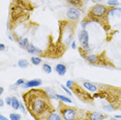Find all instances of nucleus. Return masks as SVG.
I'll return each mask as SVG.
<instances>
[{
  "mask_svg": "<svg viewBox=\"0 0 121 120\" xmlns=\"http://www.w3.org/2000/svg\"><path fill=\"white\" fill-rule=\"evenodd\" d=\"M23 99L27 110L36 120L43 119L55 110L52 106L51 97L46 90L32 88L23 94Z\"/></svg>",
  "mask_w": 121,
  "mask_h": 120,
  "instance_id": "1",
  "label": "nucleus"
},
{
  "mask_svg": "<svg viewBox=\"0 0 121 120\" xmlns=\"http://www.w3.org/2000/svg\"><path fill=\"white\" fill-rule=\"evenodd\" d=\"M58 112L63 120H83L86 114V111L84 112L81 109L66 106L65 103L61 100L58 103Z\"/></svg>",
  "mask_w": 121,
  "mask_h": 120,
  "instance_id": "2",
  "label": "nucleus"
},
{
  "mask_svg": "<svg viewBox=\"0 0 121 120\" xmlns=\"http://www.w3.org/2000/svg\"><path fill=\"white\" fill-rule=\"evenodd\" d=\"M71 90H73V94H75L80 100H82V102L87 103H94V97H93V95H91L88 90L85 89L83 86L77 84L76 82L73 83V88H71Z\"/></svg>",
  "mask_w": 121,
  "mask_h": 120,
  "instance_id": "3",
  "label": "nucleus"
},
{
  "mask_svg": "<svg viewBox=\"0 0 121 120\" xmlns=\"http://www.w3.org/2000/svg\"><path fill=\"white\" fill-rule=\"evenodd\" d=\"M109 12V6L108 5H104L101 3L94 4L92 7H90V9L88 10L87 16L90 18H104V17H109L108 16Z\"/></svg>",
  "mask_w": 121,
  "mask_h": 120,
  "instance_id": "4",
  "label": "nucleus"
},
{
  "mask_svg": "<svg viewBox=\"0 0 121 120\" xmlns=\"http://www.w3.org/2000/svg\"><path fill=\"white\" fill-rule=\"evenodd\" d=\"M78 39H79L81 48L84 49L88 54H90L91 50H90V46H89V33H88V31L86 29H82L79 32Z\"/></svg>",
  "mask_w": 121,
  "mask_h": 120,
  "instance_id": "5",
  "label": "nucleus"
},
{
  "mask_svg": "<svg viewBox=\"0 0 121 120\" xmlns=\"http://www.w3.org/2000/svg\"><path fill=\"white\" fill-rule=\"evenodd\" d=\"M66 17L68 19V21L70 22H77L81 17V12L78 7H75V6H71L68 9L67 13H66Z\"/></svg>",
  "mask_w": 121,
  "mask_h": 120,
  "instance_id": "6",
  "label": "nucleus"
},
{
  "mask_svg": "<svg viewBox=\"0 0 121 120\" xmlns=\"http://www.w3.org/2000/svg\"><path fill=\"white\" fill-rule=\"evenodd\" d=\"M104 118H107V116L104 115L103 113H99V112H89V111H86L84 120H104Z\"/></svg>",
  "mask_w": 121,
  "mask_h": 120,
  "instance_id": "7",
  "label": "nucleus"
},
{
  "mask_svg": "<svg viewBox=\"0 0 121 120\" xmlns=\"http://www.w3.org/2000/svg\"><path fill=\"white\" fill-rule=\"evenodd\" d=\"M42 84H43V81L40 80V79H33V80L27 81L22 87H23V88H30V89H32V88H35V87L40 86Z\"/></svg>",
  "mask_w": 121,
  "mask_h": 120,
  "instance_id": "8",
  "label": "nucleus"
},
{
  "mask_svg": "<svg viewBox=\"0 0 121 120\" xmlns=\"http://www.w3.org/2000/svg\"><path fill=\"white\" fill-rule=\"evenodd\" d=\"M85 60L88 62V63L92 64V65H99L100 62V56L99 55H95V54H89Z\"/></svg>",
  "mask_w": 121,
  "mask_h": 120,
  "instance_id": "9",
  "label": "nucleus"
},
{
  "mask_svg": "<svg viewBox=\"0 0 121 120\" xmlns=\"http://www.w3.org/2000/svg\"><path fill=\"white\" fill-rule=\"evenodd\" d=\"M82 86L86 90H88L89 92H97L98 91V86L90 81H84L83 83H82Z\"/></svg>",
  "mask_w": 121,
  "mask_h": 120,
  "instance_id": "10",
  "label": "nucleus"
},
{
  "mask_svg": "<svg viewBox=\"0 0 121 120\" xmlns=\"http://www.w3.org/2000/svg\"><path fill=\"white\" fill-rule=\"evenodd\" d=\"M108 16H109V18H110V17H116V18H120V17H121V7H119V6L109 7Z\"/></svg>",
  "mask_w": 121,
  "mask_h": 120,
  "instance_id": "11",
  "label": "nucleus"
},
{
  "mask_svg": "<svg viewBox=\"0 0 121 120\" xmlns=\"http://www.w3.org/2000/svg\"><path fill=\"white\" fill-rule=\"evenodd\" d=\"M25 50L27 51V53L31 54V55H40V54L43 53L40 49L36 48L34 45H32V43H29V45L27 46V48L25 49Z\"/></svg>",
  "mask_w": 121,
  "mask_h": 120,
  "instance_id": "12",
  "label": "nucleus"
},
{
  "mask_svg": "<svg viewBox=\"0 0 121 120\" xmlns=\"http://www.w3.org/2000/svg\"><path fill=\"white\" fill-rule=\"evenodd\" d=\"M42 120H63V119H62L61 115L59 114V112L54 110V111H52L50 114H48V115Z\"/></svg>",
  "mask_w": 121,
  "mask_h": 120,
  "instance_id": "13",
  "label": "nucleus"
},
{
  "mask_svg": "<svg viewBox=\"0 0 121 120\" xmlns=\"http://www.w3.org/2000/svg\"><path fill=\"white\" fill-rule=\"evenodd\" d=\"M15 40H17L19 47L22 49H26L27 46L29 45V40L24 36H17V37H15Z\"/></svg>",
  "mask_w": 121,
  "mask_h": 120,
  "instance_id": "14",
  "label": "nucleus"
},
{
  "mask_svg": "<svg viewBox=\"0 0 121 120\" xmlns=\"http://www.w3.org/2000/svg\"><path fill=\"white\" fill-rule=\"evenodd\" d=\"M55 70H56V73H58L59 76H64L65 73H66V66H65L64 64H62V63H58L55 66Z\"/></svg>",
  "mask_w": 121,
  "mask_h": 120,
  "instance_id": "15",
  "label": "nucleus"
},
{
  "mask_svg": "<svg viewBox=\"0 0 121 120\" xmlns=\"http://www.w3.org/2000/svg\"><path fill=\"white\" fill-rule=\"evenodd\" d=\"M55 99H59L61 102H64V103H71V99L67 96H64V95H61V94H58V93H55Z\"/></svg>",
  "mask_w": 121,
  "mask_h": 120,
  "instance_id": "16",
  "label": "nucleus"
},
{
  "mask_svg": "<svg viewBox=\"0 0 121 120\" xmlns=\"http://www.w3.org/2000/svg\"><path fill=\"white\" fill-rule=\"evenodd\" d=\"M66 1L71 5V6H75V7H82L84 4L82 0H66Z\"/></svg>",
  "mask_w": 121,
  "mask_h": 120,
  "instance_id": "17",
  "label": "nucleus"
},
{
  "mask_svg": "<svg viewBox=\"0 0 121 120\" xmlns=\"http://www.w3.org/2000/svg\"><path fill=\"white\" fill-rule=\"evenodd\" d=\"M18 66L20 69H27L29 66V61L27 59H20L18 61Z\"/></svg>",
  "mask_w": 121,
  "mask_h": 120,
  "instance_id": "18",
  "label": "nucleus"
},
{
  "mask_svg": "<svg viewBox=\"0 0 121 120\" xmlns=\"http://www.w3.org/2000/svg\"><path fill=\"white\" fill-rule=\"evenodd\" d=\"M21 102H19V99L16 96H13V103H12V108L13 110H19L20 109Z\"/></svg>",
  "mask_w": 121,
  "mask_h": 120,
  "instance_id": "19",
  "label": "nucleus"
},
{
  "mask_svg": "<svg viewBox=\"0 0 121 120\" xmlns=\"http://www.w3.org/2000/svg\"><path fill=\"white\" fill-rule=\"evenodd\" d=\"M30 61H31V63L33 65H39L43 62V60H42L40 57H38V56H32L31 59H30Z\"/></svg>",
  "mask_w": 121,
  "mask_h": 120,
  "instance_id": "20",
  "label": "nucleus"
},
{
  "mask_svg": "<svg viewBox=\"0 0 121 120\" xmlns=\"http://www.w3.org/2000/svg\"><path fill=\"white\" fill-rule=\"evenodd\" d=\"M107 5H108L109 7H115V6H119L120 3L117 0H108V1H107Z\"/></svg>",
  "mask_w": 121,
  "mask_h": 120,
  "instance_id": "21",
  "label": "nucleus"
},
{
  "mask_svg": "<svg viewBox=\"0 0 121 120\" xmlns=\"http://www.w3.org/2000/svg\"><path fill=\"white\" fill-rule=\"evenodd\" d=\"M43 70L46 73H52V67L50 64L48 63H43Z\"/></svg>",
  "mask_w": 121,
  "mask_h": 120,
  "instance_id": "22",
  "label": "nucleus"
},
{
  "mask_svg": "<svg viewBox=\"0 0 121 120\" xmlns=\"http://www.w3.org/2000/svg\"><path fill=\"white\" fill-rule=\"evenodd\" d=\"M9 119L10 120H21V115L18 113H12V114H9Z\"/></svg>",
  "mask_w": 121,
  "mask_h": 120,
  "instance_id": "23",
  "label": "nucleus"
},
{
  "mask_svg": "<svg viewBox=\"0 0 121 120\" xmlns=\"http://www.w3.org/2000/svg\"><path fill=\"white\" fill-rule=\"evenodd\" d=\"M73 83H75V82H73V80H68V81L66 82V84H65V86H66L68 89L71 90V88H73Z\"/></svg>",
  "mask_w": 121,
  "mask_h": 120,
  "instance_id": "24",
  "label": "nucleus"
},
{
  "mask_svg": "<svg viewBox=\"0 0 121 120\" xmlns=\"http://www.w3.org/2000/svg\"><path fill=\"white\" fill-rule=\"evenodd\" d=\"M61 88H62L63 90H64V91H65V93H67L68 95H69V96H70V95H73V93H71V91H70V89H68L66 86L61 85Z\"/></svg>",
  "mask_w": 121,
  "mask_h": 120,
  "instance_id": "25",
  "label": "nucleus"
},
{
  "mask_svg": "<svg viewBox=\"0 0 121 120\" xmlns=\"http://www.w3.org/2000/svg\"><path fill=\"white\" fill-rule=\"evenodd\" d=\"M25 83H26L25 80H23V79H19V80L16 82V86H23Z\"/></svg>",
  "mask_w": 121,
  "mask_h": 120,
  "instance_id": "26",
  "label": "nucleus"
},
{
  "mask_svg": "<svg viewBox=\"0 0 121 120\" xmlns=\"http://www.w3.org/2000/svg\"><path fill=\"white\" fill-rule=\"evenodd\" d=\"M5 103H7V106H12L13 103V96H7L5 99Z\"/></svg>",
  "mask_w": 121,
  "mask_h": 120,
  "instance_id": "27",
  "label": "nucleus"
},
{
  "mask_svg": "<svg viewBox=\"0 0 121 120\" xmlns=\"http://www.w3.org/2000/svg\"><path fill=\"white\" fill-rule=\"evenodd\" d=\"M20 109H21V111L23 112V113H25V112H26V109H27V108H25V106H24L23 103H21V105H20Z\"/></svg>",
  "mask_w": 121,
  "mask_h": 120,
  "instance_id": "28",
  "label": "nucleus"
},
{
  "mask_svg": "<svg viewBox=\"0 0 121 120\" xmlns=\"http://www.w3.org/2000/svg\"><path fill=\"white\" fill-rule=\"evenodd\" d=\"M0 50H1V52H4V50H5L4 43H0Z\"/></svg>",
  "mask_w": 121,
  "mask_h": 120,
  "instance_id": "29",
  "label": "nucleus"
},
{
  "mask_svg": "<svg viewBox=\"0 0 121 120\" xmlns=\"http://www.w3.org/2000/svg\"><path fill=\"white\" fill-rule=\"evenodd\" d=\"M70 47L73 48V49H77V45H76V43H75V40H73V43H71V45H70Z\"/></svg>",
  "mask_w": 121,
  "mask_h": 120,
  "instance_id": "30",
  "label": "nucleus"
},
{
  "mask_svg": "<svg viewBox=\"0 0 121 120\" xmlns=\"http://www.w3.org/2000/svg\"><path fill=\"white\" fill-rule=\"evenodd\" d=\"M0 120H10V119L6 118V117L3 116V115H0Z\"/></svg>",
  "mask_w": 121,
  "mask_h": 120,
  "instance_id": "31",
  "label": "nucleus"
},
{
  "mask_svg": "<svg viewBox=\"0 0 121 120\" xmlns=\"http://www.w3.org/2000/svg\"><path fill=\"white\" fill-rule=\"evenodd\" d=\"M3 106H4V100L1 99H0V108H2Z\"/></svg>",
  "mask_w": 121,
  "mask_h": 120,
  "instance_id": "32",
  "label": "nucleus"
},
{
  "mask_svg": "<svg viewBox=\"0 0 121 120\" xmlns=\"http://www.w3.org/2000/svg\"><path fill=\"white\" fill-rule=\"evenodd\" d=\"M4 92V88L2 86H0V94H2Z\"/></svg>",
  "mask_w": 121,
  "mask_h": 120,
  "instance_id": "33",
  "label": "nucleus"
},
{
  "mask_svg": "<svg viewBox=\"0 0 121 120\" xmlns=\"http://www.w3.org/2000/svg\"><path fill=\"white\" fill-rule=\"evenodd\" d=\"M109 120H118V119H117V118H116V117H115V116H114V117H111V118H110Z\"/></svg>",
  "mask_w": 121,
  "mask_h": 120,
  "instance_id": "34",
  "label": "nucleus"
},
{
  "mask_svg": "<svg viewBox=\"0 0 121 120\" xmlns=\"http://www.w3.org/2000/svg\"><path fill=\"white\" fill-rule=\"evenodd\" d=\"M115 117H116L117 119H121V115H115Z\"/></svg>",
  "mask_w": 121,
  "mask_h": 120,
  "instance_id": "35",
  "label": "nucleus"
}]
</instances>
